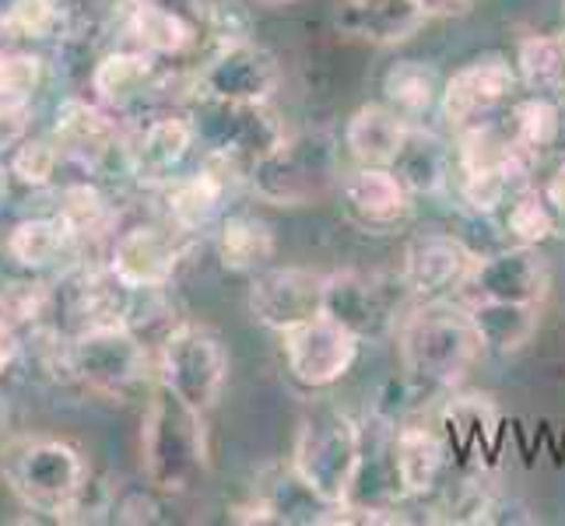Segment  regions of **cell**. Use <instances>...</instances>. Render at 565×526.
<instances>
[{
    "label": "cell",
    "instance_id": "6da1fadb",
    "mask_svg": "<svg viewBox=\"0 0 565 526\" xmlns=\"http://www.w3.org/2000/svg\"><path fill=\"white\" fill-rule=\"evenodd\" d=\"M401 373L422 394L457 389L484 355V341L460 299L412 302L397 323Z\"/></svg>",
    "mask_w": 565,
    "mask_h": 526
},
{
    "label": "cell",
    "instance_id": "7a4b0ae2",
    "mask_svg": "<svg viewBox=\"0 0 565 526\" xmlns=\"http://www.w3.org/2000/svg\"><path fill=\"white\" fill-rule=\"evenodd\" d=\"M207 415L172 397L166 386L148 389L141 415V466L145 481L159 489L162 498L190 495L211 471L207 450Z\"/></svg>",
    "mask_w": 565,
    "mask_h": 526
},
{
    "label": "cell",
    "instance_id": "3957f363",
    "mask_svg": "<svg viewBox=\"0 0 565 526\" xmlns=\"http://www.w3.org/2000/svg\"><path fill=\"white\" fill-rule=\"evenodd\" d=\"M0 477L25 513L71 523L77 502L92 484V466L82 446L56 436H32L4 446Z\"/></svg>",
    "mask_w": 565,
    "mask_h": 526
},
{
    "label": "cell",
    "instance_id": "277c9868",
    "mask_svg": "<svg viewBox=\"0 0 565 526\" xmlns=\"http://www.w3.org/2000/svg\"><path fill=\"white\" fill-rule=\"evenodd\" d=\"M341 144L327 130H299L246 169V193L267 207H306L341 186Z\"/></svg>",
    "mask_w": 565,
    "mask_h": 526
},
{
    "label": "cell",
    "instance_id": "5b68a950",
    "mask_svg": "<svg viewBox=\"0 0 565 526\" xmlns=\"http://www.w3.org/2000/svg\"><path fill=\"white\" fill-rule=\"evenodd\" d=\"M64 383L95 400L127 404L154 386V351L124 323L77 330L67 341Z\"/></svg>",
    "mask_w": 565,
    "mask_h": 526
},
{
    "label": "cell",
    "instance_id": "8992f818",
    "mask_svg": "<svg viewBox=\"0 0 565 526\" xmlns=\"http://www.w3.org/2000/svg\"><path fill=\"white\" fill-rule=\"evenodd\" d=\"M362 421L341 411V407L323 404L302 415L288 463L306 481V489L334 509V505H344L348 495H352V484L362 466Z\"/></svg>",
    "mask_w": 565,
    "mask_h": 526
},
{
    "label": "cell",
    "instance_id": "52a82bcc",
    "mask_svg": "<svg viewBox=\"0 0 565 526\" xmlns=\"http://www.w3.org/2000/svg\"><path fill=\"white\" fill-rule=\"evenodd\" d=\"M246 190V169L225 154L201 151V159L190 169H183L177 180L151 190L154 214L190 239L211 236V228L222 222V214L232 207V201Z\"/></svg>",
    "mask_w": 565,
    "mask_h": 526
},
{
    "label": "cell",
    "instance_id": "ba28073f",
    "mask_svg": "<svg viewBox=\"0 0 565 526\" xmlns=\"http://www.w3.org/2000/svg\"><path fill=\"white\" fill-rule=\"evenodd\" d=\"M154 383L172 397L207 415L222 400L228 383V351L211 326L183 320L154 351Z\"/></svg>",
    "mask_w": 565,
    "mask_h": 526
},
{
    "label": "cell",
    "instance_id": "9c48e42d",
    "mask_svg": "<svg viewBox=\"0 0 565 526\" xmlns=\"http://www.w3.org/2000/svg\"><path fill=\"white\" fill-rule=\"evenodd\" d=\"M523 95L516 64L505 53H481L463 61L450 77L443 82L439 95V120L443 130L457 138L463 130H478L499 124L502 112Z\"/></svg>",
    "mask_w": 565,
    "mask_h": 526
},
{
    "label": "cell",
    "instance_id": "30bf717a",
    "mask_svg": "<svg viewBox=\"0 0 565 526\" xmlns=\"http://www.w3.org/2000/svg\"><path fill=\"white\" fill-rule=\"evenodd\" d=\"M201 151L186 109H154L124 124V180L145 193L177 180Z\"/></svg>",
    "mask_w": 565,
    "mask_h": 526
},
{
    "label": "cell",
    "instance_id": "8fae6325",
    "mask_svg": "<svg viewBox=\"0 0 565 526\" xmlns=\"http://www.w3.org/2000/svg\"><path fill=\"white\" fill-rule=\"evenodd\" d=\"M198 243L201 239L166 225L159 214L134 222L124 218L106 246V264L127 288H166L177 285Z\"/></svg>",
    "mask_w": 565,
    "mask_h": 526
},
{
    "label": "cell",
    "instance_id": "7c38bea8",
    "mask_svg": "<svg viewBox=\"0 0 565 526\" xmlns=\"http://www.w3.org/2000/svg\"><path fill=\"white\" fill-rule=\"evenodd\" d=\"M186 116L193 120V130H198L201 151L225 154L243 169H249L288 133L270 103H222L193 92V99L186 103Z\"/></svg>",
    "mask_w": 565,
    "mask_h": 526
},
{
    "label": "cell",
    "instance_id": "4fadbf2b",
    "mask_svg": "<svg viewBox=\"0 0 565 526\" xmlns=\"http://www.w3.org/2000/svg\"><path fill=\"white\" fill-rule=\"evenodd\" d=\"M46 130L61 144L64 162L82 175H109L113 165L124 172V120H116L88 92H67L53 106Z\"/></svg>",
    "mask_w": 565,
    "mask_h": 526
},
{
    "label": "cell",
    "instance_id": "5bb4252c",
    "mask_svg": "<svg viewBox=\"0 0 565 526\" xmlns=\"http://www.w3.org/2000/svg\"><path fill=\"white\" fill-rule=\"evenodd\" d=\"M401 299H412L397 278L386 275H365V270H330L323 281V316L341 323L344 330L365 344L380 341L394 330L404 316H397Z\"/></svg>",
    "mask_w": 565,
    "mask_h": 526
},
{
    "label": "cell",
    "instance_id": "9a60e30c",
    "mask_svg": "<svg viewBox=\"0 0 565 526\" xmlns=\"http://www.w3.org/2000/svg\"><path fill=\"white\" fill-rule=\"evenodd\" d=\"M116 35L166 64L183 61L207 43V0H127Z\"/></svg>",
    "mask_w": 565,
    "mask_h": 526
},
{
    "label": "cell",
    "instance_id": "2e32d148",
    "mask_svg": "<svg viewBox=\"0 0 565 526\" xmlns=\"http://www.w3.org/2000/svg\"><path fill=\"white\" fill-rule=\"evenodd\" d=\"M193 92L222 103H275L281 88V64L278 56L257 39L246 43L211 46V53L193 71Z\"/></svg>",
    "mask_w": 565,
    "mask_h": 526
},
{
    "label": "cell",
    "instance_id": "e0dca14e",
    "mask_svg": "<svg viewBox=\"0 0 565 526\" xmlns=\"http://www.w3.org/2000/svg\"><path fill=\"white\" fill-rule=\"evenodd\" d=\"M552 291V270L541 246L505 243L475 260L460 288V302H523L544 305Z\"/></svg>",
    "mask_w": 565,
    "mask_h": 526
},
{
    "label": "cell",
    "instance_id": "ac0fdd59",
    "mask_svg": "<svg viewBox=\"0 0 565 526\" xmlns=\"http://www.w3.org/2000/svg\"><path fill=\"white\" fill-rule=\"evenodd\" d=\"M323 281L327 275H320V270L278 264L249 275L246 309L253 323H260L264 330L281 337L288 330L323 316Z\"/></svg>",
    "mask_w": 565,
    "mask_h": 526
},
{
    "label": "cell",
    "instance_id": "d6986e66",
    "mask_svg": "<svg viewBox=\"0 0 565 526\" xmlns=\"http://www.w3.org/2000/svg\"><path fill=\"white\" fill-rule=\"evenodd\" d=\"M285 373L302 389H330L355 368L362 341L341 323L317 316L281 334Z\"/></svg>",
    "mask_w": 565,
    "mask_h": 526
},
{
    "label": "cell",
    "instance_id": "ffe728a7",
    "mask_svg": "<svg viewBox=\"0 0 565 526\" xmlns=\"http://www.w3.org/2000/svg\"><path fill=\"white\" fill-rule=\"evenodd\" d=\"M478 253L467 246L457 232H415L401 253V281L412 302H439L457 299L471 275Z\"/></svg>",
    "mask_w": 565,
    "mask_h": 526
},
{
    "label": "cell",
    "instance_id": "44dd1931",
    "mask_svg": "<svg viewBox=\"0 0 565 526\" xmlns=\"http://www.w3.org/2000/svg\"><path fill=\"white\" fill-rule=\"evenodd\" d=\"M344 222L362 236H394L415 214V193L390 165H355L338 186Z\"/></svg>",
    "mask_w": 565,
    "mask_h": 526
},
{
    "label": "cell",
    "instance_id": "7402d4cb",
    "mask_svg": "<svg viewBox=\"0 0 565 526\" xmlns=\"http://www.w3.org/2000/svg\"><path fill=\"white\" fill-rule=\"evenodd\" d=\"M454 463V446L443 428L428 421H401L394 428V471L404 498H436L446 489Z\"/></svg>",
    "mask_w": 565,
    "mask_h": 526
},
{
    "label": "cell",
    "instance_id": "603a6c76",
    "mask_svg": "<svg viewBox=\"0 0 565 526\" xmlns=\"http://www.w3.org/2000/svg\"><path fill=\"white\" fill-rule=\"evenodd\" d=\"M4 253L22 275H43V278H56L74 264L88 260L53 207L14 222L4 236Z\"/></svg>",
    "mask_w": 565,
    "mask_h": 526
},
{
    "label": "cell",
    "instance_id": "cb8c5ba5",
    "mask_svg": "<svg viewBox=\"0 0 565 526\" xmlns=\"http://www.w3.org/2000/svg\"><path fill=\"white\" fill-rule=\"evenodd\" d=\"M330 505L306 489V481L291 471V463L270 466L246 502L232 505L228 519L236 523H288V526H320Z\"/></svg>",
    "mask_w": 565,
    "mask_h": 526
},
{
    "label": "cell",
    "instance_id": "d4e9b609",
    "mask_svg": "<svg viewBox=\"0 0 565 526\" xmlns=\"http://www.w3.org/2000/svg\"><path fill=\"white\" fill-rule=\"evenodd\" d=\"M428 22L415 0H338L334 29L365 46H404Z\"/></svg>",
    "mask_w": 565,
    "mask_h": 526
},
{
    "label": "cell",
    "instance_id": "484cf974",
    "mask_svg": "<svg viewBox=\"0 0 565 526\" xmlns=\"http://www.w3.org/2000/svg\"><path fill=\"white\" fill-rule=\"evenodd\" d=\"M211 249L228 275H257L278 257L275 225L260 218L257 211L228 207L222 222L211 228Z\"/></svg>",
    "mask_w": 565,
    "mask_h": 526
},
{
    "label": "cell",
    "instance_id": "4316f807",
    "mask_svg": "<svg viewBox=\"0 0 565 526\" xmlns=\"http://www.w3.org/2000/svg\"><path fill=\"white\" fill-rule=\"evenodd\" d=\"M390 169L401 175V183L412 190L415 197H443V193H450V183H454L450 133L415 124L407 130V141Z\"/></svg>",
    "mask_w": 565,
    "mask_h": 526
},
{
    "label": "cell",
    "instance_id": "83f0119b",
    "mask_svg": "<svg viewBox=\"0 0 565 526\" xmlns=\"http://www.w3.org/2000/svg\"><path fill=\"white\" fill-rule=\"evenodd\" d=\"M412 127L415 124H407L404 116H397L383 99L365 103L348 116L341 144L355 165H394Z\"/></svg>",
    "mask_w": 565,
    "mask_h": 526
},
{
    "label": "cell",
    "instance_id": "f1b7e54d",
    "mask_svg": "<svg viewBox=\"0 0 565 526\" xmlns=\"http://www.w3.org/2000/svg\"><path fill=\"white\" fill-rule=\"evenodd\" d=\"M443 82L446 77H439L433 61L404 56V61H394L383 71L380 92H383V103L397 116H404L407 124H425L428 116L439 112Z\"/></svg>",
    "mask_w": 565,
    "mask_h": 526
},
{
    "label": "cell",
    "instance_id": "f546056e",
    "mask_svg": "<svg viewBox=\"0 0 565 526\" xmlns=\"http://www.w3.org/2000/svg\"><path fill=\"white\" fill-rule=\"evenodd\" d=\"M499 407L484 394H457L443 407V432L460 457H492L499 442Z\"/></svg>",
    "mask_w": 565,
    "mask_h": 526
},
{
    "label": "cell",
    "instance_id": "4dcf8cb0",
    "mask_svg": "<svg viewBox=\"0 0 565 526\" xmlns=\"http://www.w3.org/2000/svg\"><path fill=\"white\" fill-rule=\"evenodd\" d=\"M562 116H565V103L548 99V95L523 92L516 95V103L502 112L499 124L513 148L537 154V159H548L562 144Z\"/></svg>",
    "mask_w": 565,
    "mask_h": 526
},
{
    "label": "cell",
    "instance_id": "1f68e13d",
    "mask_svg": "<svg viewBox=\"0 0 565 526\" xmlns=\"http://www.w3.org/2000/svg\"><path fill=\"white\" fill-rule=\"evenodd\" d=\"M50 82V61L39 46L0 50V116H35L39 95Z\"/></svg>",
    "mask_w": 565,
    "mask_h": 526
},
{
    "label": "cell",
    "instance_id": "d6a6232c",
    "mask_svg": "<svg viewBox=\"0 0 565 526\" xmlns=\"http://www.w3.org/2000/svg\"><path fill=\"white\" fill-rule=\"evenodd\" d=\"M463 305L478 326L484 351L520 355L537 337L541 305H523V302H463Z\"/></svg>",
    "mask_w": 565,
    "mask_h": 526
},
{
    "label": "cell",
    "instance_id": "836d02e7",
    "mask_svg": "<svg viewBox=\"0 0 565 526\" xmlns=\"http://www.w3.org/2000/svg\"><path fill=\"white\" fill-rule=\"evenodd\" d=\"M513 64L523 92L565 103V32H531L516 43Z\"/></svg>",
    "mask_w": 565,
    "mask_h": 526
},
{
    "label": "cell",
    "instance_id": "e575fe53",
    "mask_svg": "<svg viewBox=\"0 0 565 526\" xmlns=\"http://www.w3.org/2000/svg\"><path fill=\"white\" fill-rule=\"evenodd\" d=\"M562 214L552 207V201L544 197L541 183H523L502 207V232L510 243L520 246H544L558 239L562 232Z\"/></svg>",
    "mask_w": 565,
    "mask_h": 526
},
{
    "label": "cell",
    "instance_id": "d590c367",
    "mask_svg": "<svg viewBox=\"0 0 565 526\" xmlns=\"http://www.w3.org/2000/svg\"><path fill=\"white\" fill-rule=\"evenodd\" d=\"M8 165H11L14 183L32 193H50L61 183V172L67 169L64 151L53 141V133L46 127L25 133V138L8 151Z\"/></svg>",
    "mask_w": 565,
    "mask_h": 526
},
{
    "label": "cell",
    "instance_id": "8d00e7d4",
    "mask_svg": "<svg viewBox=\"0 0 565 526\" xmlns=\"http://www.w3.org/2000/svg\"><path fill=\"white\" fill-rule=\"evenodd\" d=\"M183 320H190V316L183 313V305L177 299V291H172V285H166V288H134L124 326L134 330V334H138L151 351H159V344Z\"/></svg>",
    "mask_w": 565,
    "mask_h": 526
},
{
    "label": "cell",
    "instance_id": "74e56055",
    "mask_svg": "<svg viewBox=\"0 0 565 526\" xmlns=\"http://www.w3.org/2000/svg\"><path fill=\"white\" fill-rule=\"evenodd\" d=\"M4 8L18 43L43 46V43H61L67 35V14L61 0H8Z\"/></svg>",
    "mask_w": 565,
    "mask_h": 526
},
{
    "label": "cell",
    "instance_id": "f35d334b",
    "mask_svg": "<svg viewBox=\"0 0 565 526\" xmlns=\"http://www.w3.org/2000/svg\"><path fill=\"white\" fill-rule=\"evenodd\" d=\"M246 39H257L249 0H207V43L225 46Z\"/></svg>",
    "mask_w": 565,
    "mask_h": 526
},
{
    "label": "cell",
    "instance_id": "ab89813d",
    "mask_svg": "<svg viewBox=\"0 0 565 526\" xmlns=\"http://www.w3.org/2000/svg\"><path fill=\"white\" fill-rule=\"evenodd\" d=\"M159 489H151V484H145V489H124L116 492L113 498V513L109 519L113 523H159L162 516V502H159Z\"/></svg>",
    "mask_w": 565,
    "mask_h": 526
},
{
    "label": "cell",
    "instance_id": "60d3db41",
    "mask_svg": "<svg viewBox=\"0 0 565 526\" xmlns=\"http://www.w3.org/2000/svg\"><path fill=\"white\" fill-rule=\"evenodd\" d=\"M425 18H457L475 8V0H415Z\"/></svg>",
    "mask_w": 565,
    "mask_h": 526
},
{
    "label": "cell",
    "instance_id": "b9f144b4",
    "mask_svg": "<svg viewBox=\"0 0 565 526\" xmlns=\"http://www.w3.org/2000/svg\"><path fill=\"white\" fill-rule=\"evenodd\" d=\"M11 190H14V175L8 165V154H0V218H4V211L11 207Z\"/></svg>",
    "mask_w": 565,
    "mask_h": 526
},
{
    "label": "cell",
    "instance_id": "7bdbcfd3",
    "mask_svg": "<svg viewBox=\"0 0 565 526\" xmlns=\"http://www.w3.org/2000/svg\"><path fill=\"white\" fill-rule=\"evenodd\" d=\"M8 46H18V35H14V29H11L8 8L0 4V50H8Z\"/></svg>",
    "mask_w": 565,
    "mask_h": 526
},
{
    "label": "cell",
    "instance_id": "ee69618b",
    "mask_svg": "<svg viewBox=\"0 0 565 526\" xmlns=\"http://www.w3.org/2000/svg\"><path fill=\"white\" fill-rule=\"evenodd\" d=\"M0 386H4V383H0ZM8 428H11V407H8L4 389H0V442H8Z\"/></svg>",
    "mask_w": 565,
    "mask_h": 526
},
{
    "label": "cell",
    "instance_id": "f6af8a7d",
    "mask_svg": "<svg viewBox=\"0 0 565 526\" xmlns=\"http://www.w3.org/2000/svg\"><path fill=\"white\" fill-rule=\"evenodd\" d=\"M249 4H257V8H288V4H296V0H249Z\"/></svg>",
    "mask_w": 565,
    "mask_h": 526
},
{
    "label": "cell",
    "instance_id": "bcb514c9",
    "mask_svg": "<svg viewBox=\"0 0 565 526\" xmlns=\"http://www.w3.org/2000/svg\"><path fill=\"white\" fill-rule=\"evenodd\" d=\"M562 144H565V116H562Z\"/></svg>",
    "mask_w": 565,
    "mask_h": 526
},
{
    "label": "cell",
    "instance_id": "7dc6e473",
    "mask_svg": "<svg viewBox=\"0 0 565 526\" xmlns=\"http://www.w3.org/2000/svg\"><path fill=\"white\" fill-rule=\"evenodd\" d=\"M562 18H565V0H562Z\"/></svg>",
    "mask_w": 565,
    "mask_h": 526
}]
</instances>
